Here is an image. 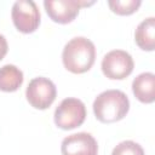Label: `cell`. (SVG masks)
<instances>
[{
	"label": "cell",
	"instance_id": "cell-14",
	"mask_svg": "<svg viewBox=\"0 0 155 155\" xmlns=\"http://www.w3.org/2000/svg\"><path fill=\"white\" fill-rule=\"evenodd\" d=\"M7 50H8V45H7L6 38L2 34H0V61L6 56Z\"/></svg>",
	"mask_w": 155,
	"mask_h": 155
},
{
	"label": "cell",
	"instance_id": "cell-13",
	"mask_svg": "<svg viewBox=\"0 0 155 155\" xmlns=\"http://www.w3.org/2000/svg\"><path fill=\"white\" fill-rule=\"evenodd\" d=\"M111 155H144V150L133 140H124L113 149Z\"/></svg>",
	"mask_w": 155,
	"mask_h": 155
},
{
	"label": "cell",
	"instance_id": "cell-4",
	"mask_svg": "<svg viewBox=\"0 0 155 155\" xmlns=\"http://www.w3.org/2000/svg\"><path fill=\"white\" fill-rule=\"evenodd\" d=\"M102 71L111 80H122L133 71V58L124 50H113L102 59Z\"/></svg>",
	"mask_w": 155,
	"mask_h": 155
},
{
	"label": "cell",
	"instance_id": "cell-2",
	"mask_svg": "<svg viewBox=\"0 0 155 155\" xmlns=\"http://www.w3.org/2000/svg\"><path fill=\"white\" fill-rule=\"evenodd\" d=\"M130 109L128 97L120 90H107L93 102V113L101 122L111 124L126 116Z\"/></svg>",
	"mask_w": 155,
	"mask_h": 155
},
{
	"label": "cell",
	"instance_id": "cell-6",
	"mask_svg": "<svg viewBox=\"0 0 155 155\" xmlns=\"http://www.w3.org/2000/svg\"><path fill=\"white\" fill-rule=\"evenodd\" d=\"M11 17L15 27L24 34L35 31L40 24V12L33 0L16 1L12 6Z\"/></svg>",
	"mask_w": 155,
	"mask_h": 155
},
{
	"label": "cell",
	"instance_id": "cell-5",
	"mask_svg": "<svg viewBox=\"0 0 155 155\" xmlns=\"http://www.w3.org/2000/svg\"><path fill=\"white\" fill-rule=\"evenodd\" d=\"M57 90L54 84L44 76L34 78L28 84L25 97L31 107L35 109H47L56 99Z\"/></svg>",
	"mask_w": 155,
	"mask_h": 155
},
{
	"label": "cell",
	"instance_id": "cell-12",
	"mask_svg": "<svg viewBox=\"0 0 155 155\" xmlns=\"http://www.w3.org/2000/svg\"><path fill=\"white\" fill-rule=\"evenodd\" d=\"M140 0H109L108 5L113 12L121 16H127L138 10L140 6Z\"/></svg>",
	"mask_w": 155,
	"mask_h": 155
},
{
	"label": "cell",
	"instance_id": "cell-9",
	"mask_svg": "<svg viewBox=\"0 0 155 155\" xmlns=\"http://www.w3.org/2000/svg\"><path fill=\"white\" fill-rule=\"evenodd\" d=\"M133 94L142 103H153L155 101V75L153 73H142L132 82Z\"/></svg>",
	"mask_w": 155,
	"mask_h": 155
},
{
	"label": "cell",
	"instance_id": "cell-1",
	"mask_svg": "<svg viewBox=\"0 0 155 155\" xmlns=\"http://www.w3.org/2000/svg\"><path fill=\"white\" fill-rule=\"evenodd\" d=\"M62 61L64 67L74 74H82L90 70L96 61L94 44L84 36L71 39L63 48Z\"/></svg>",
	"mask_w": 155,
	"mask_h": 155
},
{
	"label": "cell",
	"instance_id": "cell-8",
	"mask_svg": "<svg viewBox=\"0 0 155 155\" xmlns=\"http://www.w3.org/2000/svg\"><path fill=\"white\" fill-rule=\"evenodd\" d=\"M61 151L62 155H97L98 144L92 134L79 132L62 140Z\"/></svg>",
	"mask_w": 155,
	"mask_h": 155
},
{
	"label": "cell",
	"instance_id": "cell-11",
	"mask_svg": "<svg viewBox=\"0 0 155 155\" xmlns=\"http://www.w3.org/2000/svg\"><path fill=\"white\" fill-rule=\"evenodd\" d=\"M23 84V73L13 64H5L0 68V91L13 92Z\"/></svg>",
	"mask_w": 155,
	"mask_h": 155
},
{
	"label": "cell",
	"instance_id": "cell-7",
	"mask_svg": "<svg viewBox=\"0 0 155 155\" xmlns=\"http://www.w3.org/2000/svg\"><path fill=\"white\" fill-rule=\"evenodd\" d=\"M93 1L86 2L80 0H45L44 6L48 17L61 24L70 23L75 19L81 6L92 5Z\"/></svg>",
	"mask_w": 155,
	"mask_h": 155
},
{
	"label": "cell",
	"instance_id": "cell-10",
	"mask_svg": "<svg viewBox=\"0 0 155 155\" xmlns=\"http://www.w3.org/2000/svg\"><path fill=\"white\" fill-rule=\"evenodd\" d=\"M134 41L139 48L144 51H153L155 48V18L149 17L142 21L136 31Z\"/></svg>",
	"mask_w": 155,
	"mask_h": 155
},
{
	"label": "cell",
	"instance_id": "cell-3",
	"mask_svg": "<svg viewBox=\"0 0 155 155\" xmlns=\"http://www.w3.org/2000/svg\"><path fill=\"white\" fill-rule=\"evenodd\" d=\"M86 107L78 98H65L54 110V124L62 130H73L84 124Z\"/></svg>",
	"mask_w": 155,
	"mask_h": 155
}]
</instances>
